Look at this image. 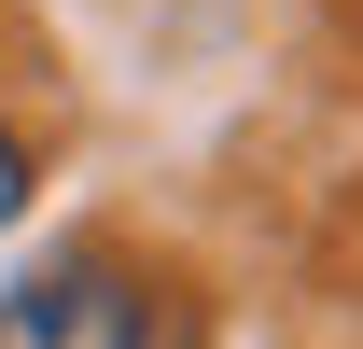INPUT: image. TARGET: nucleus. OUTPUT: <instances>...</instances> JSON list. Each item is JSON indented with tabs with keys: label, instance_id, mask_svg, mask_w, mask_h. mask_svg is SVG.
Here are the masks:
<instances>
[{
	"label": "nucleus",
	"instance_id": "obj_1",
	"mask_svg": "<svg viewBox=\"0 0 363 349\" xmlns=\"http://www.w3.org/2000/svg\"><path fill=\"white\" fill-rule=\"evenodd\" d=\"M0 349H168V307L126 265H56L28 294H0Z\"/></svg>",
	"mask_w": 363,
	"mask_h": 349
},
{
	"label": "nucleus",
	"instance_id": "obj_2",
	"mask_svg": "<svg viewBox=\"0 0 363 349\" xmlns=\"http://www.w3.org/2000/svg\"><path fill=\"white\" fill-rule=\"evenodd\" d=\"M14 196H28V154H14V140H0V223H14Z\"/></svg>",
	"mask_w": 363,
	"mask_h": 349
}]
</instances>
